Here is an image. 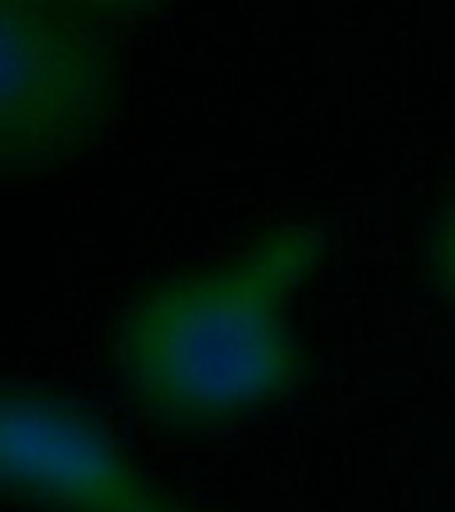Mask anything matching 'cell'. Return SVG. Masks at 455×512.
<instances>
[{
	"instance_id": "obj_1",
	"label": "cell",
	"mask_w": 455,
	"mask_h": 512,
	"mask_svg": "<svg viewBox=\"0 0 455 512\" xmlns=\"http://www.w3.org/2000/svg\"><path fill=\"white\" fill-rule=\"evenodd\" d=\"M320 253L317 228L285 224L235 264L153 288L121 324L128 392L182 431H210L288 395L299 352L285 310Z\"/></svg>"
},
{
	"instance_id": "obj_2",
	"label": "cell",
	"mask_w": 455,
	"mask_h": 512,
	"mask_svg": "<svg viewBox=\"0 0 455 512\" xmlns=\"http://www.w3.org/2000/svg\"><path fill=\"white\" fill-rule=\"evenodd\" d=\"M0 150L8 171L61 164L111 121L118 104L114 50L89 11L4 4Z\"/></svg>"
},
{
	"instance_id": "obj_3",
	"label": "cell",
	"mask_w": 455,
	"mask_h": 512,
	"mask_svg": "<svg viewBox=\"0 0 455 512\" xmlns=\"http://www.w3.org/2000/svg\"><path fill=\"white\" fill-rule=\"evenodd\" d=\"M8 491L50 512H189L150 488L79 409L8 395L0 424Z\"/></svg>"
},
{
	"instance_id": "obj_4",
	"label": "cell",
	"mask_w": 455,
	"mask_h": 512,
	"mask_svg": "<svg viewBox=\"0 0 455 512\" xmlns=\"http://www.w3.org/2000/svg\"><path fill=\"white\" fill-rule=\"evenodd\" d=\"M438 267H441V281L452 292L455 299V207L448 214L445 228H441V246H438Z\"/></svg>"
}]
</instances>
